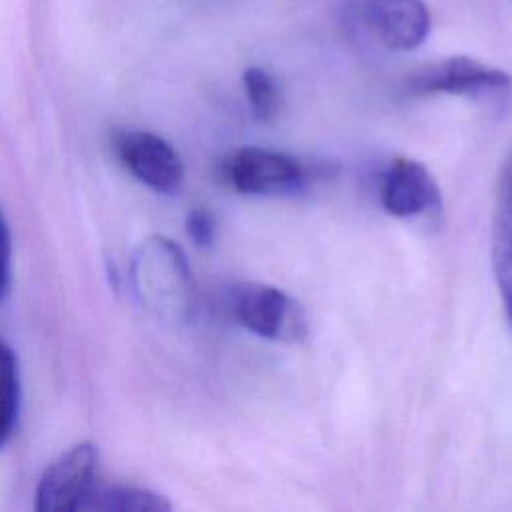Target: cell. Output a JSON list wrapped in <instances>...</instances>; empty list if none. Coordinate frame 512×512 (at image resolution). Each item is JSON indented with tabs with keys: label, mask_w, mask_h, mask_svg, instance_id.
Instances as JSON below:
<instances>
[{
	"label": "cell",
	"mask_w": 512,
	"mask_h": 512,
	"mask_svg": "<svg viewBox=\"0 0 512 512\" xmlns=\"http://www.w3.org/2000/svg\"><path fill=\"white\" fill-rule=\"evenodd\" d=\"M412 94H456L480 102H506L512 76L470 56H448L430 62L408 78Z\"/></svg>",
	"instance_id": "1"
},
{
	"label": "cell",
	"mask_w": 512,
	"mask_h": 512,
	"mask_svg": "<svg viewBox=\"0 0 512 512\" xmlns=\"http://www.w3.org/2000/svg\"><path fill=\"white\" fill-rule=\"evenodd\" d=\"M230 308L246 330L268 340L296 342L308 332L302 306L284 290L270 284L246 282L234 286Z\"/></svg>",
	"instance_id": "2"
},
{
	"label": "cell",
	"mask_w": 512,
	"mask_h": 512,
	"mask_svg": "<svg viewBox=\"0 0 512 512\" xmlns=\"http://www.w3.org/2000/svg\"><path fill=\"white\" fill-rule=\"evenodd\" d=\"M350 16L390 50L418 48L426 42L432 26L422 0H354Z\"/></svg>",
	"instance_id": "3"
},
{
	"label": "cell",
	"mask_w": 512,
	"mask_h": 512,
	"mask_svg": "<svg viewBox=\"0 0 512 512\" xmlns=\"http://www.w3.org/2000/svg\"><path fill=\"white\" fill-rule=\"evenodd\" d=\"M98 450L92 442H80L46 466L36 488L38 512L80 510L94 488Z\"/></svg>",
	"instance_id": "4"
},
{
	"label": "cell",
	"mask_w": 512,
	"mask_h": 512,
	"mask_svg": "<svg viewBox=\"0 0 512 512\" xmlns=\"http://www.w3.org/2000/svg\"><path fill=\"white\" fill-rule=\"evenodd\" d=\"M228 182L242 194H286L304 182V168L288 154L246 146L224 162Z\"/></svg>",
	"instance_id": "5"
},
{
	"label": "cell",
	"mask_w": 512,
	"mask_h": 512,
	"mask_svg": "<svg viewBox=\"0 0 512 512\" xmlns=\"http://www.w3.org/2000/svg\"><path fill=\"white\" fill-rule=\"evenodd\" d=\"M118 154L142 184L160 194L176 192L184 180L180 154L158 134L146 130L124 132L118 140Z\"/></svg>",
	"instance_id": "6"
},
{
	"label": "cell",
	"mask_w": 512,
	"mask_h": 512,
	"mask_svg": "<svg viewBox=\"0 0 512 512\" xmlns=\"http://www.w3.org/2000/svg\"><path fill=\"white\" fill-rule=\"evenodd\" d=\"M380 202L398 218H410L440 208V190L426 166L410 158H396L382 176Z\"/></svg>",
	"instance_id": "7"
},
{
	"label": "cell",
	"mask_w": 512,
	"mask_h": 512,
	"mask_svg": "<svg viewBox=\"0 0 512 512\" xmlns=\"http://www.w3.org/2000/svg\"><path fill=\"white\" fill-rule=\"evenodd\" d=\"M136 278L140 286L162 298H180L186 302L192 290L188 260L178 244L168 238H154L142 246L136 256ZM142 288V290H144Z\"/></svg>",
	"instance_id": "8"
},
{
	"label": "cell",
	"mask_w": 512,
	"mask_h": 512,
	"mask_svg": "<svg viewBox=\"0 0 512 512\" xmlns=\"http://www.w3.org/2000/svg\"><path fill=\"white\" fill-rule=\"evenodd\" d=\"M492 268L508 324L512 326V154L506 158L496 186L492 216Z\"/></svg>",
	"instance_id": "9"
},
{
	"label": "cell",
	"mask_w": 512,
	"mask_h": 512,
	"mask_svg": "<svg viewBox=\"0 0 512 512\" xmlns=\"http://www.w3.org/2000/svg\"><path fill=\"white\" fill-rule=\"evenodd\" d=\"M172 504L158 492L140 486L126 484H106L90 490L80 510L98 512H166Z\"/></svg>",
	"instance_id": "10"
},
{
	"label": "cell",
	"mask_w": 512,
	"mask_h": 512,
	"mask_svg": "<svg viewBox=\"0 0 512 512\" xmlns=\"http://www.w3.org/2000/svg\"><path fill=\"white\" fill-rule=\"evenodd\" d=\"M20 416V368L14 348L0 336V450L12 440Z\"/></svg>",
	"instance_id": "11"
},
{
	"label": "cell",
	"mask_w": 512,
	"mask_h": 512,
	"mask_svg": "<svg viewBox=\"0 0 512 512\" xmlns=\"http://www.w3.org/2000/svg\"><path fill=\"white\" fill-rule=\"evenodd\" d=\"M242 84L252 114L258 120L274 118L280 106V92L272 74L260 66H250L242 74Z\"/></svg>",
	"instance_id": "12"
},
{
	"label": "cell",
	"mask_w": 512,
	"mask_h": 512,
	"mask_svg": "<svg viewBox=\"0 0 512 512\" xmlns=\"http://www.w3.org/2000/svg\"><path fill=\"white\" fill-rule=\"evenodd\" d=\"M186 234L200 248L212 246L216 240V222L212 214L204 208L190 210L186 216Z\"/></svg>",
	"instance_id": "13"
},
{
	"label": "cell",
	"mask_w": 512,
	"mask_h": 512,
	"mask_svg": "<svg viewBox=\"0 0 512 512\" xmlns=\"http://www.w3.org/2000/svg\"><path fill=\"white\" fill-rule=\"evenodd\" d=\"M12 284V238L0 212V302L8 296Z\"/></svg>",
	"instance_id": "14"
}]
</instances>
